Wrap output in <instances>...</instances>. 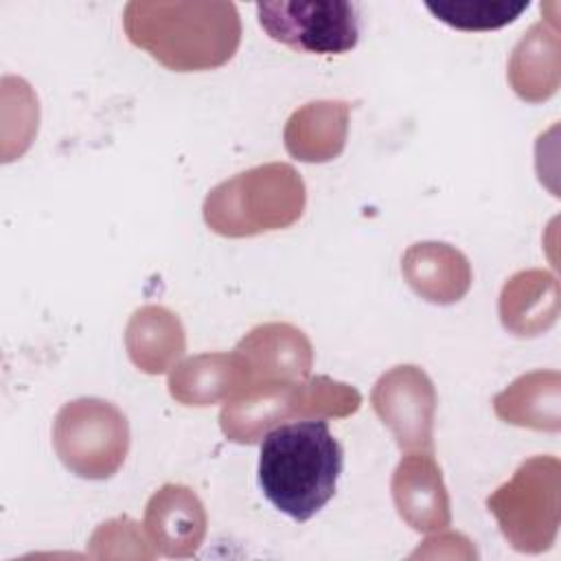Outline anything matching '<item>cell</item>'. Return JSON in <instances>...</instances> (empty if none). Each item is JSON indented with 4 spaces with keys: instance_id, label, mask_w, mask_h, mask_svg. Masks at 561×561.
I'll list each match as a JSON object with an SVG mask.
<instances>
[{
    "instance_id": "6da1fadb",
    "label": "cell",
    "mask_w": 561,
    "mask_h": 561,
    "mask_svg": "<svg viewBox=\"0 0 561 561\" xmlns=\"http://www.w3.org/2000/svg\"><path fill=\"white\" fill-rule=\"evenodd\" d=\"M129 42L175 72L219 68L230 61L241 42V20L234 2H140L123 11Z\"/></svg>"
},
{
    "instance_id": "7a4b0ae2",
    "label": "cell",
    "mask_w": 561,
    "mask_h": 561,
    "mask_svg": "<svg viewBox=\"0 0 561 561\" xmlns=\"http://www.w3.org/2000/svg\"><path fill=\"white\" fill-rule=\"evenodd\" d=\"M342 467L344 449L327 421H291L265 432L259 486L276 511L307 522L335 495Z\"/></svg>"
},
{
    "instance_id": "3957f363",
    "label": "cell",
    "mask_w": 561,
    "mask_h": 561,
    "mask_svg": "<svg viewBox=\"0 0 561 561\" xmlns=\"http://www.w3.org/2000/svg\"><path fill=\"white\" fill-rule=\"evenodd\" d=\"M362 403L359 392L342 381L316 377L309 381L261 379L226 401L219 414L221 432L234 443H256L265 430L287 416H348Z\"/></svg>"
},
{
    "instance_id": "277c9868",
    "label": "cell",
    "mask_w": 561,
    "mask_h": 561,
    "mask_svg": "<svg viewBox=\"0 0 561 561\" xmlns=\"http://www.w3.org/2000/svg\"><path fill=\"white\" fill-rule=\"evenodd\" d=\"M305 208L300 175L280 162L248 169L219 186L204 202V219L217 234L252 237L287 228Z\"/></svg>"
},
{
    "instance_id": "5b68a950",
    "label": "cell",
    "mask_w": 561,
    "mask_h": 561,
    "mask_svg": "<svg viewBox=\"0 0 561 561\" xmlns=\"http://www.w3.org/2000/svg\"><path fill=\"white\" fill-rule=\"evenodd\" d=\"M53 445L61 462L81 478L114 476L129 447L125 414L103 399L66 403L53 425Z\"/></svg>"
},
{
    "instance_id": "8992f818",
    "label": "cell",
    "mask_w": 561,
    "mask_h": 561,
    "mask_svg": "<svg viewBox=\"0 0 561 561\" xmlns=\"http://www.w3.org/2000/svg\"><path fill=\"white\" fill-rule=\"evenodd\" d=\"M261 28L278 44L316 55H344L357 46L359 13L346 0L259 2Z\"/></svg>"
},
{
    "instance_id": "52a82bcc",
    "label": "cell",
    "mask_w": 561,
    "mask_h": 561,
    "mask_svg": "<svg viewBox=\"0 0 561 561\" xmlns=\"http://www.w3.org/2000/svg\"><path fill=\"white\" fill-rule=\"evenodd\" d=\"M486 504L513 543H550L559 517L557 458L537 456L526 460Z\"/></svg>"
},
{
    "instance_id": "ba28073f",
    "label": "cell",
    "mask_w": 561,
    "mask_h": 561,
    "mask_svg": "<svg viewBox=\"0 0 561 561\" xmlns=\"http://www.w3.org/2000/svg\"><path fill=\"white\" fill-rule=\"evenodd\" d=\"M370 401L401 449L432 451L436 392L419 366L403 364L383 373L373 388Z\"/></svg>"
},
{
    "instance_id": "9c48e42d",
    "label": "cell",
    "mask_w": 561,
    "mask_h": 561,
    "mask_svg": "<svg viewBox=\"0 0 561 561\" xmlns=\"http://www.w3.org/2000/svg\"><path fill=\"white\" fill-rule=\"evenodd\" d=\"M392 497L399 515L416 530L449 524V500L432 454H408L392 476Z\"/></svg>"
},
{
    "instance_id": "30bf717a",
    "label": "cell",
    "mask_w": 561,
    "mask_h": 561,
    "mask_svg": "<svg viewBox=\"0 0 561 561\" xmlns=\"http://www.w3.org/2000/svg\"><path fill=\"white\" fill-rule=\"evenodd\" d=\"M237 353L248 362L250 377L298 381L309 375L311 344L305 333L291 324L270 322L252 329L239 344Z\"/></svg>"
},
{
    "instance_id": "8fae6325",
    "label": "cell",
    "mask_w": 561,
    "mask_h": 561,
    "mask_svg": "<svg viewBox=\"0 0 561 561\" xmlns=\"http://www.w3.org/2000/svg\"><path fill=\"white\" fill-rule=\"evenodd\" d=\"M401 272L421 298L438 305L460 300L471 285L469 261L456 248L436 241L408 248L401 261Z\"/></svg>"
},
{
    "instance_id": "7c38bea8",
    "label": "cell",
    "mask_w": 561,
    "mask_h": 561,
    "mask_svg": "<svg viewBox=\"0 0 561 561\" xmlns=\"http://www.w3.org/2000/svg\"><path fill=\"white\" fill-rule=\"evenodd\" d=\"M248 379L250 368L239 353H206L175 366L169 377V390L184 405H210L221 399L228 401Z\"/></svg>"
},
{
    "instance_id": "4fadbf2b",
    "label": "cell",
    "mask_w": 561,
    "mask_h": 561,
    "mask_svg": "<svg viewBox=\"0 0 561 561\" xmlns=\"http://www.w3.org/2000/svg\"><path fill=\"white\" fill-rule=\"evenodd\" d=\"M508 81L530 103L550 99L559 88V31L554 20L533 24L508 59Z\"/></svg>"
},
{
    "instance_id": "5bb4252c",
    "label": "cell",
    "mask_w": 561,
    "mask_h": 561,
    "mask_svg": "<svg viewBox=\"0 0 561 561\" xmlns=\"http://www.w3.org/2000/svg\"><path fill=\"white\" fill-rule=\"evenodd\" d=\"M348 131V105L313 101L291 114L285 127L287 151L302 162H327L340 156Z\"/></svg>"
},
{
    "instance_id": "9a60e30c",
    "label": "cell",
    "mask_w": 561,
    "mask_h": 561,
    "mask_svg": "<svg viewBox=\"0 0 561 561\" xmlns=\"http://www.w3.org/2000/svg\"><path fill=\"white\" fill-rule=\"evenodd\" d=\"M559 311L557 280L548 272L528 270L508 278L500 296L502 324L515 335H539Z\"/></svg>"
},
{
    "instance_id": "2e32d148",
    "label": "cell",
    "mask_w": 561,
    "mask_h": 561,
    "mask_svg": "<svg viewBox=\"0 0 561 561\" xmlns=\"http://www.w3.org/2000/svg\"><path fill=\"white\" fill-rule=\"evenodd\" d=\"M125 346L140 370L158 375L169 370L184 353V329L169 309L147 305L131 316Z\"/></svg>"
},
{
    "instance_id": "e0dca14e",
    "label": "cell",
    "mask_w": 561,
    "mask_h": 561,
    "mask_svg": "<svg viewBox=\"0 0 561 561\" xmlns=\"http://www.w3.org/2000/svg\"><path fill=\"white\" fill-rule=\"evenodd\" d=\"M495 414L513 425L559 430V373L537 370L515 379L493 399Z\"/></svg>"
},
{
    "instance_id": "ac0fdd59",
    "label": "cell",
    "mask_w": 561,
    "mask_h": 561,
    "mask_svg": "<svg viewBox=\"0 0 561 561\" xmlns=\"http://www.w3.org/2000/svg\"><path fill=\"white\" fill-rule=\"evenodd\" d=\"M145 526L156 543L202 541L206 515L197 495L182 484H164L147 504Z\"/></svg>"
},
{
    "instance_id": "d6986e66",
    "label": "cell",
    "mask_w": 561,
    "mask_h": 561,
    "mask_svg": "<svg viewBox=\"0 0 561 561\" xmlns=\"http://www.w3.org/2000/svg\"><path fill=\"white\" fill-rule=\"evenodd\" d=\"M528 4V0H427L425 9L458 31H495L513 24Z\"/></svg>"
}]
</instances>
